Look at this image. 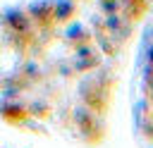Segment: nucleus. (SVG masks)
<instances>
[{
  "label": "nucleus",
  "mask_w": 153,
  "mask_h": 148,
  "mask_svg": "<svg viewBox=\"0 0 153 148\" xmlns=\"http://www.w3.org/2000/svg\"><path fill=\"white\" fill-rule=\"evenodd\" d=\"M74 124H76V131L81 134V138L91 146L100 143L103 136H105V127H103V115L88 110L86 105L76 107L74 110Z\"/></svg>",
  "instance_id": "f257e3e1"
},
{
  "label": "nucleus",
  "mask_w": 153,
  "mask_h": 148,
  "mask_svg": "<svg viewBox=\"0 0 153 148\" xmlns=\"http://www.w3.org/2000/svg\"><path fill=\"white\" fill-rule=\"evenodd\" d=\"M79 93H81V100H84V105H86L88 110H93V112H98V115H105L108 100H110V86H105L103 79L88 76V79L81 84Z\"/></svg>",
  "instance_id": "f03ea898"
},
{
  "label": "nucleus",
  "mask_w": 153,
  "mask_h": 148,
  "mask_svg": "<svg viewBox=\"0 0 153 148\" xmlns=\"http://www.w3.org/2000/svg\"><path fill=\"white\" fill-rule=\"evenodd\" d=\"M0 24L5 26V31H19V33H31L38 31L26 12V7H10L0 14Z\"/></svg>",
  "instance_id": "7ed1b4c3"
},
{
  "label": "nucleus",
  "mask_w": 153,
  "mask_h": 148,
  "mask_svg": "<svg viewBox=\"0 0 153 148\" xmlns=\"http://www.w3.org/2000/svg\"><path fill=\"white\" fill-rule=\"evenodd\" d=\"M72 64L76 69V74H86V72H93L103 64V53L91 43V45H81L74 50V57H72Z\"/></svg>",
  "instance_id": "20e7f679"
},
{
  "label": "nucleus",
  "mask_w": 153,
  "mask_h": 148,
  "mask_svg": "<svg viewBox=\"0 0 153 148\" xmlns=\"http://www.w3.org/2000/svg\"><path fill=\"white\" fill-rule=\"evenodd\" d=\"M26 12H29V17H31V21H33L36 29H41V31L48 29V31H50V29L55 26L53 0H33V2L26 5Z\"/></svg>",
  "instance_id": "39448f33"
},
{
  "label": "nucleus",
  "mask_w": 153,
  "mask_h": 148,
  "mask_svg": "<svg viewBox=\"0 0 153 148\" xmlns=\"http://www.w3.org/2000/svg\"><path fill=\"white\" fill-rule=\"evenodd\" d=\"M0 117L10 124H22L29 119V105L17 95H5L0 100Z\"/></svg>",
  "instance_id": "423d86ee"
},
{
  "label": "nucleus",
  "mask_w": 153,
  "mask_h": 148,
  "mask_svg": "<svg viewBox=\"0 0 153 148\" xmlns=\"http://www.w3.org/2000/svg\"><path fill=\"white\" fill-rule=\"evenodd\" d=\"M65 43H69L74 50L81 48V45H91L93 43V31L88 24L84 21H69L67 29H65Z\"/></svg>",
  "instance_id": "0eeeda50"
},
{
  "label": "nucleus",
  "mask_w": 153,
  "mask_h": 148,
  "mask_svg": "<svg viewBox=\"0 0 153 148\" xmlns=\"http://www.w3.org/2000/svg\"><path fill=\"white\" fill-rule=\"evenodd\" d=\"M76 12H79V5L74 0H53V17H55V24H69L76 19Z\"/></svg>",
  "instance_id": "6e6552de"
},
{
  "label": "nucleus",
  "mask_w": 153,
  "mask_h": 148,
  "mask_svg": "<svg viewBox=\"0 0 153 148\" xmlns=\"http://www.w3.org/2000/svg\"><path fill=\"white\" fill-rule=\"evenodd\" d=\"M148 10V0H122V17L127 19V21H131V24H136L141 17H143V12Z\"/></svg>",
  "instance_id": "1a4fd4ad"
},
{
  "label": "nucleus",
  "mask_w": 153,
  "mask_h": 148,
  "mask_svg": "<svg viewBox=\"0 0 153 148\" xmlns=\"http://www.w3.org/2000/svg\"><path fill=\"white\" fill-rule=\"evenodd\" d=\"M26 105H29V117L45 119V117H50V112H53V107H50L45 100H31V103H26Z\"/></svg>",
  "instance_id": "9d476101"
},
{
  "label": "nucleus",
  "mask_w": 153,
  "mask_h": 148,
  "mask_svg": "<svg viewBox=\"0 0 153 148\" xmlns=\"http://www.w3.org/2000/svg\"><path fill=\"white\" fill-rule=\"evenodd\" d=\"M103 14H120L122 12V0H98Z\"/></svg>",
  "instance_id": "9b49d317"
},
{
  "label": "nucleus",
  "mask_w": 153,
  "mask_h": 148,
  "mask_svg": "<svg viewBox=\"0 0 153 148\" xmlns=\"http://www.w3.org/2000/svg\"><path fill=\"white\" fill-rule=\"evenodd\" d=\"M146 64H151V67H153V45L146 50Z\"/></svg>",
  "instance_id": "f8f14e48"
},
{
  "label": "nucleus",
  "mask_w": 153,
  "mask_h": 148,
  "mask_svg": "<svg viewBox=\"0 0 153 148\" xmlns=\"http://www.w3.org/2000/svg\"><path fill=\"white\" fill-rule=\"evenodd\" d=\"M148 36H151V41H153V29H151V33H148Z\"/></svg>",
  "instance_id": "ddd939ff"
},
{
  "label": "nucleus",
  "mask_w": 153,
  "mask_h": 148,
  "mask_svg": "<svg viewBox=\"0 0 153 148\" xmlns=\"http://www.w3.org/2000/svg\"><path fill=\"white\" fill-rule=\"evenodd\" d=\"M74 2H84V0H74Z\"/></svg>",
  "instance_id": "4468645a"
}]
</instances>
